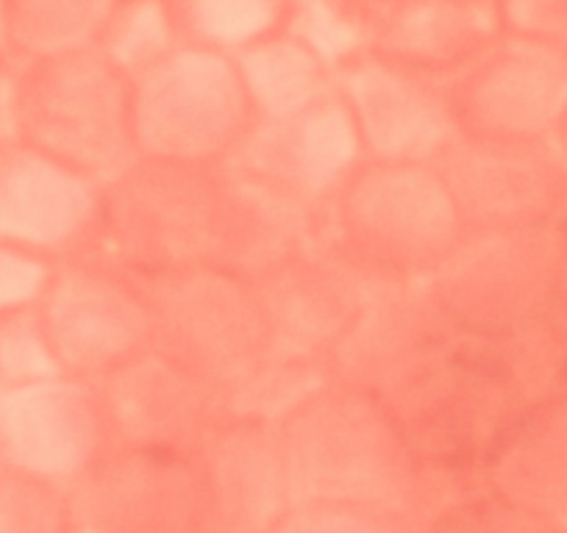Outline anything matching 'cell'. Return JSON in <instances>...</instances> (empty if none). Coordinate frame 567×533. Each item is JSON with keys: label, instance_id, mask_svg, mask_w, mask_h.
<instances>
[{"label": "cell", "instance_id": "6da1fadb", "mask_svg": "<svg viewBox=\"0 0 567 533\" xmlns=\"http://www.w3.org/2000/svg\"><path fill=\"white\" fill-rule=\"evenodd\" d=\"M501 31L495 0H386L370 12L368 51L445 73L467 67Z\"/></svg>", "mask_w": 567, "mask_h": 533}, {"label": "cell", "instance_id": "7a4b0ae2", "mask_svg": "<svg viewBox=\"0 0 567 533\" xmlns=\"http://www.w3.org/2000/svg\"><path fill=\"white\" fill-rule=\"evenodd\" d=\"M184 45L239 53L287 25L292 0H165Z\"/></svg>", "mask_w": 567, "mask_h": 533}, {"label": "cell", "instance_id": "3957f363", "mask_svg": "<svg viewBox=\"0 0 567 533\" xmlns=\"http://www.w3.org/2000/svg\"><path fill=\"white\" fill-rule=\"evenodd\" d=\"M120 0H7V34L37 56L97 45Z\"/></svg>", "mask_w": 567, "mask_h": 533}, {"label": "cell", "instance_id": "277c9868", "mask_svg": "<svg viewBox=\"0 0 567 533\" xmlns=\"http://www.w3.org/2000/svg\"><path fill=\"white\" fill-rule=\"evenodd\" d=\"M184 45L165 0H120L97 48L125 75H142Z\"/></svg>", "mask_w": 567, "mask_h": 533}, {"label": "cell", "instance_id": "5b68a950", "mask_svg": "<svg viewBox=\"0 0 567 533\" xmlns=\"http://www.w3.org/2000/svg\"><path fill=\"white\" fill-rule=\"evenodd\" d=\"M501 29L532 40L567 42V0H495Z\"/></svg>", "mask_w": 567, "mask_h": 533}, {"label": "cell", "instance_id": "8992f818", "mask_svg": "<svg viewBox=\"0 0 567 533\" xmlns=\"http://www.w3.org/2000/svg\"><path fill=\"white\" fill-rule=\"evenodd\" d=\"M351 3H357V7H362L364 12H373V9L384 7L386 0H351Z\"/></svg>", "mask_w": 567, "mask_h": 533}]
</instances>
